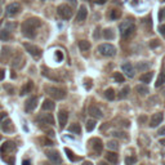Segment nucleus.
I'll return each instance as SVG.
<instances>
[{
	"instance_id": "nucleus-4",
	"label": "nucleus",
	"mask_w": 165,
	"mask_h": 165,
	"mask_svg": "<svg viewBox=\"0 0 165 165\" xmlns=\"http://www.w3.org/2000/svg\"><path fill=\"white\" fill-rule=\"evenodd\" d=\"M98 52L102 56H105V57H112V56H115L116 49H115L114 45L105 43V44H99L98 45Z\"/></svg>"
},
{
	"instance_id": "nucleus-26",
	"label": "nucleus",
	"mask_w": 165,
	"mask_h": 165,
	"mask_svg": "<svg viewBox=\"0 0 165 165\" xmlns=\"http://www.w3.org/2000/svg\"><path fill=\"white\" fill-rule=\"evenodd\" d=\"M64 152H66V155H67V158H68L70 161H77V160H79V158H77V156L74 154L70 148H67V147L64 148Z\"/></svg>"
},
{
	"instance_id": "nucleus-49",
	"label": "nucleus",
	"mask_w": 165,
	"mask_h": 165,
	"mask_svg": "<svg viewBox=\"0 0 165 165\" xmlns=\"http://www.w3.org/2000/svg\"><path fill=\"white\" fill-rule=\"evenodd\" d=\"M22 165H31V161H30V160H23Z\"/></svg>"
},
{
	"instance_id": "nucleus-8",
	"label": "nucleus",
	"mask_w": 165,
	"mask_h": 165,
	"mask_svg": "<svg viewBox=\"0 0 165 165\" xmlns=\"http://www.w3.org/2000/svg\"><path fill=\"white\" fill-rule=\"evenodd\" d=\"M46 158L50 160L53 164L56 165H59L62 163V159H61V155L57 150H50V151H46Z\"/></svg>"
},
{
	"instance_id": "nucleus-63",
	"label": "nucleus",
	"mask_w": 165,
	"mask_h": 165,
	"mask_svg": "<svg viewBox=\"0 0 165 165\" xmlns=\"http://www.w3.org/2000/svg\"><path fill=\"white\" fill-rule=\"evenodd\" d=\"M0 3H2V0H0Z\"/></svg>"
},
{
	"instance_id": "nucleus-12",
	"label": "nucleus",
	"mask_w": 165,
	"mask_h": 165,
	"mask_svg": "<svg viewBox=\"0 0 165 165\" xmlns=\"http://www.w3.org/2000/svg\"><path fill=\"white\" fill-rule=\"evenodd\" d=\"M67 120H68V112L64 111V110L59 111L58 112V123H59V128L61 129H63L64 127H66Z\"/></svg>"
},
{
	"instance_id": "nucleus-11",
	"label": "nucleus",
	"mask_w": 165,
	"mask_h": 165,
	"mask_svg": "<svg viewBox=\"0 0 165 165\" xmlns=\"http://www.w3.org/2000/svg\"><path fill=\"white\" fill-rule=\"evenodd\" d=\"M38 97H30L27 101H26V103H25V110H26V112H31V111H34L36 108V106H38Z\"/></svg>"
},
{
	"instance_id": "nucleus-50",
	"label": "nucleus",
	"mask_w": 165,
	"mask_h": 165,
	"mask_svg": "<svg viewBox=\"0 0 165 165\" xmlns=\"http://www.w3.org/2000/svg\"><path fill=\"white\" fill-rule=\"evenodd\" d=\"M146 116H141V118H140V123H143V121H146Z\"/></svg>"
},
{
	"instance_id": "nucleus-61",
	"label": "nucleus",
	"mask_w": 165,
	"mask_h": 165,
	"mask_svg": "<svg viewBox=\"0 0 165 165\" xmlns=\"http://www.w3.org/2000/svg\"><path fill=\"white\" fill-rule=\"evenodd\" d=\"M41 2H46V0H41Z\"/></svg>"
},
{
	"instance_id": "nucleus-17",
	"label": "nucleus",
	"mask_w": 165,
	"mask_h": 165,
	"mask_svg": "<svg viewBox=\"0 0 165 165\" xmlns=\"http://www.w3.org/2000/svg\"><path fill=\"white\" fill-rule=\"evenodd\" d=\"M92 146H93V150L95 151L97 154H101L103 151V143L99 138H93L92 140Z\"/></svg>"
},
{
	"instance_id": "nucleus-44",
	"label": "nucleus",
	"mask_w": 165,
	"mask_h": 165,
	"mask_svg": "<svg viewBox=\"0 0 165 165\" xmlns=\"http://www.w3.org/2000/svg\"><path fill=\"white\" fill-rule=\"evenodd\" d=\"M99 35H101V27L98 26V27L95 28V32H94V39H98Z\"/></svg>"
},
{
	"instance_id": "nucleus-18",
	"label": "nucleus",
	"mask_w": 165,
	"mask_h": 165,
	"mask_svg": "<svg viewBox=\"0 0 165 165\" xmlns=\"http://www.w3.org/2000/svg\"><path fill=\"white\" fill-rule=\"evenodd\" d=\"M106 159H107L111 164H114V165H116V164L119 163V156H118V154H116V152H112V151H110V152L106 154Z\"/></svg>"
},
{
	"instance_id": "nucleus-54",
	"label": "nucleus",
	"mask_w": 165,
	"mask_h": 165,
	"mask_svg": "<svg viewBox=\"0 0 165 165\" xmlns=\"http://www.w3.org/2000/svg\"><path fill=\"white\" fill-rule=\"evenodd\" d=\"M10 77H12V79H14V77H16V74H14V71H12V74H10Z\"/></svg>"
},
{
	"instance_id": "nucleus-29",
	"label": "nucleus",
	"mask_w": 165,
	"mask_h": 165,
	"mask_svg": "<svg viewBox=\"0 0 165 165\" xmlns=\"http://www.w3.org/2000/svg\"><path fill=\"white\" fill-rule=\"evenodd\" d=\"M68 132L72 133V134H80L81 133V128H80V125L79 124H72L70 128H68Z\"/></svg>"
},
{
	"instance_id": "nucleus-47",
	"label": "nucleus",
	"mask_w": 165,
	"mask_h": 165,
	"mask_svg": "<svg viewBox=\"0 0 165 165\" xmlns=\"http://www.w3.org/2000/svg\"><path fill=\"white\" fill-rule=\"evenodd\" d=\"M4 76H5V70H4V68H0V80H3Z\"/></svg>"
},
{
	"instance_id": "nucleus-43",
	"label": "nucleus",
	"mask_w": 165,
	"mask_h": 165,
	"mask_svg": "<svg viewBox=\"0 0 165 165\" xmlns=\"http://www.w3.org/2000/svg\"><path fill=\"white\" fill-rule=\"evenodd\" d=\"M7 119V112H0V127H2L3 121Z\"/></svg>"
},
{
	"instance_id": "nucleus-33",
	"label": "nucleus",
	"mask_w": 165,
	"mask_h": 165,
	"mask_svg": "<svg viewBox=\"0 0 165 165\" xmlns=\"http://www.w3.org/2000/svg\"><path fill=\"white\" fill-rule=\"evenodd\" d=\"M151 64L150 63H145V62H138L137 63V70L138 71H146V70H148Z\"/></svg>"
},
{
	"instance_id": "nucleus-7",
	"label": "nucleus",
	"mask_w": 165,
	"mask_h": 165,
	"mask_svg": "<svg viewBox=\"0 0 165 165\" xmlns=\"http://www.w3.org/2000/svg\"><path fill=\"white\" fill-rule=\"evenodd\" d=\"M36 121L39 124H43V125H53L54 118L52 114H40L36 118Z\"/></svg>"
},
{
	"instance_id": "nucleus-62",
	"label": "nucleus",
	"mask_w": 165,
	"mask_h": 165,
	"mask_svg": "<svg viewBox=\"0 0 165 165\" xmlns=\"http://www.w3.org/2000/svg\"><path fill=\"white\" fill-rule=\"evenodd\" d=\"M0 25H2V21H0Z\"/></svg>"
},
{
	"instance_id": "nucleus-21",
	"label": "nucleus",
	"mask_w": 165,
	"mask_h": 165,
	"mask_svg": "<svg viewBox=\"0 0 165 165\" xmlns=\"http://www.w3.org/2000/svg\"><path fill=\"white\" fill-rule=\"evenodd\" d=\"M32 88H34V84H32V81H27L26 84L22 86V89H21V95H25V94H27V93H30L32 90Z\"/></svg>"
},
{
	"instance_id": "nucleus-15",
	"label": "nucleus",
	"mask_w": 165,
	"mask_h": 165,
	"mask_svg": "<svg viewBox=\"0 0 165 165\" xmlns=\"http://www.w3.org/2000/svg\"><path fill=\"white\" fill-rule=\"evenodd\" d=\"M86 17H88V9H86L85 5H81L79 8V12H77L76 21H77V22H82V21L86 20Z\"/></svg>"
},
{
	"instance_id": "nucleus-45",
	"label": "nucleus",
	"mask_w": 165,
	"mask_h": 165,
	"mask_svg": "<svg viewBox=\"0 0 165 165\" xmlns=\"http://www.w3.org/2000/svg\"><path fill=\"white\" fill-rule=\"evenodd\" d=\"M159 31H160V34H161V35L165 38V25H161L159 27Z\"/></svg>"
},
{
	"instance_id": "nucleus-57",
	"label": "nucleus",
	"mask_w": 165,
	"mask_h": 165,
	"mask_svg": "<svg viewBox=\"0 0 165 165\" xmlns=\"http://www.w3.org/2000/svg\"><path fill=\"white\" fill-rule=\"evenodd\" d=\"M163 13H164V14H165V9H163Z\"/></svg>"
},
{
	"instance_id": "nucleus-25",
	"label": "nucleus",
	"mask_w": 165,
	"mask_h": 165,
	"mask_svg": "<svg viewBox=\"0 0 165 165\" xmlns=\"http://www.w3.org/2000/svg\"><path fill=\"white\" fill-rule=\"evenodd\" d=\"M105 97L108 99V101H114L115 99V90L114 88H108L105 90Z\"/></svg>"
},
{
	"instance_id": "nucleus-9",
	"label": "nucleus",
	"mask_w": 165,
	"mask_h": 165,
	"mask_svg": "<svg viewBox=\"0 0 165 165\" xmlns=\"http://www.w3.org/2000/svg\"><path fill=\"white\" fill-rule=\"evenodd\" d=\"M21 12V4L20 3H10L9 5L5 8L7 16H16Z\"/></svg>"
},
{
	"instance_id": "nucleus-24",
	"label": "nucleus",
	"mask_w": 165,
	"mask_h": 165,
	"mask_svg": "<svg viewBox=\"0 0 165 165\" xmlns=\"http://www.w3.org/2000/svg\"><path fill=\"white\" fill-rule=\"evenodd\" d=\"M10 39V31L8 28H4L0 31V40L3 41H8Z\"/></svg>"
},
{
	"instance_id": "nucleus-10",
	"label": "nucleus",
	"mask_w": 165,
	"mask_h": 165,
	"mask_svg": "<svg viewBox=\"0 0 165 165\" xmlns=\"http://www.w3.org/2000/svg\"><path fill=\"white\" fill-rule=\"evenodd\" d=\"M88 114L92 116L93 119H101L103 114H102V110L99 108L98 106H95V105H90L89 108H88Z\"/></svg>"
},
{
	"instance_id": "nucleus-38",
	"label": "nucleus",
	"mask_w": 165,
	"mask_h": 165,
	"mask_svg": "<svg viewBox=\"0 0 165 165\" xmlns=\"http://www.w3.org/2000/svg\"><path fill=\"white\" fill-rule=\"evenodd\" d=\"M114 79L116 82H124V75L121 72H115L114 74Z\"/></svg>"
},
{
	"instance_id": "nucleus-16",
	"label": "nucleus",
	"mask_w": 165,
	"mask_h": 165,
	"mask_svg": "<svg viewBox=\"0 0 165 165\" xmlns=\"http://www.w3.org/2000/svg\"><path fill=\"white\" fill-rule=\"evenodd\" d=\"M164 119V115L161 114V112H158V114H155L152 118H151V123H150V127L151 128H155L158 127L159 124H161V121Z\"/></svg>"
},
{
	"instance_id": "nucleus-3",
	"label": "nucleus",
	"mask_w": 165,
	"mask_h": 165,
	"mask_svg": "<svg viewBox=\"0 0 165 165\" xmlns=\"http://www.w3.org/2000/svg\"><path fill=\"white\" fill-rule=\"evenodd\" d=\"M45 90L48 92V94L50 95L53 99H63L66 98V90L62 88H56V86H48L45 88Z\"/></svg>"
},
{
	"instance_id": "nucleus-40",
	"label": "nucleus",
	"mask_w": 165,
	"mask_h": 165,
	"mask_svg": "<svg viewBox=\"0 0 165 165\" xmlns=\"http://www.w3.org/2000/svg\"><path fill=\"white\" fill-rule=\"evenodd\" d=\"M112 136L114 137H118V138H127V136H125V133H121V132H114L112 133Z\"/></svg>"
},
{
	"instance_id": "nucleus-20",
	"label": "nucleus",
	"mask_w": 165,
	"mask_h": 165,
	"mask_svg": "<svg viewBox=\"0 0 165 165\" xmlns=\"http://www.w3.org/2000/svg\"><path fill=\"white\" fill-rule=\"evenodd\" d=\"M2 128L4 132H7V133H9V132H12L13 130V124H12V121L9 120V119H5L3 121V124H2Z\"/></svg>"
},
{
	"instance_id": "nucleus-35",
	"label": "nucleus",
	"mask_w": 165,
	"mask_h": 165,
	"mask_svg": "<svg viewBox=\"0 0 165 165\" xmlns=\"http://www.w3.org/2000/svg\"><path fill=\"white\" fill-rule=\"evenodd\" d=\"M95 120H88V123H86V130L88 132H93V130L95 129Z\"/></svg>"
},
{
	"instance_id": "nucleus-28",
	"label": "nucleus",
	"mask_w": 165,
	"mask_h": 165,
	"mask_svg": "<svg viewBox=\"0 0 165 165\" xmlns=\"http://www.w3.org/2000/svg\"><path fill=\"white\" fill-rule=\"evenodd\" d=\"M79 48H80V50H82V52L89 50L90 49V43L88 40H80L79 41Z\"/></svg>"
},
{
	"instance_id": "nucleus-30",
	"label": "nucleus",
	"mask_w": 165,
	"mask_h": 165,
	"mask_svg": "<svg viewBox=\"0 0 165 165\" xmlns=\"http://www.w3.org/2000/svg\"><path fill=\"white\" fill-rule=\"evenodd\" d=\"M164 82H165V72H161V74L159 75L156 82H155V86H156V88H159V86H161Z\"/></svg>"
},
{
	"instance_id": "nucleus-13",
	"label": "nucleus",
	"mask_w": 165,
	"mask_h": 165,
	"mask_svg": "<svg viewBox=\"0 0 165 165\" xmlns=\"http://www.w3.org/2000/svg\"><path fill=\"white\" fill-rule=\"evenodd\" d=\"M14 150H16V145H14V142H12V141H7V142L2 146V148H0V152H2V154H9V152H13Z\"/></svg>"
},
{
	"instance_id": "nucleus-34",
	"label": "nucleus",
	"mask_w": 165,
	"mask_h": 165,
	"mask_svg": "<svg viewBox=\"0 0 165 165\" xmlns=\"http://www.w3.org/2000/svg\"><path fill=\"white\" fill-rule=\"evenodd\" d=\"M110 17H111V20H114V21L119 20L121 17V12L119 9H112L111 13H110Z\"/></svg>"
},
{
	"instance_id": "nucleus-48",
	"label": "nucleus",
	"mask_w": 165,
	"mask_h": 165,
	"mask_svg": "<svg viewBox=\"0 0 165 165\" xmlns=\"http://www.w3.org/2000/svg\"><path fill=\"white\" fill-rule=\"evenodd\" d=\"M7 161H8V164L9 165H14V158H10V159H5Z\"/></svg>"
},
{
	"instance_id": "nucleus-31",
	"label": "nucleus",
	"mask_w": 165,
	"mask_h": 165,
	"mask_svg": "<svg viewBox=\"0 0 165 165\" xmlns=\"http://www.w3.org/2000/svg\"><path fill=\"white\" fill-rule=\"evenodd\" d=\"M49 72H50V71H48L45 67H43V72H41V74H43V75H44V76H46L48 79H50V80H56V81H57V80H59L57 76H54L53 74H49Z\"/></svg>"
},
{
	"instance_id": "nucleus-58",
	"label": "nucleus",
	"mask_w": 165,
	"mask_h": 165,
	"mask_svg": "<svg viewBox=\"0 0 165 165\" xmlns=\"http://www.w3.org/2000/svg\"><path fill=\"white\" fill-rule=\"evenodd\" d=\"M0 14H2V8H0Z\"/></svg>"
},
{
	"instance_id": "nucleus-56",
	"label": "nucleus",
	"mask_w": 165,
	"mask_h": 165,
	"mask_svg": "<svg viewBox=\"0 0 165 165\" xmlns=\"http://www.w3.org/2000/svg\"><path fill=\"white\" fill-rule=\"evenodd\" d=\"M160 143H161L163 146H165V140H160Z\"/></svg>"
},
{
	"instance_id": "nucleus-36",
	"label": "nucleus",
	"mask_w": 165,
	"mask_h": 165,
	"mask_svg": "<svg viewBox=\"0 0 165 165\" xmlns=\"http://www.w3.org/2000/svg\"><path fill=\"white\" fill-rule=\"evenodd\" d=\"M136 163H137L136 156H127V158H125V164L127 165H134Z\"/></svg>"
},
{
	"instance_id": "nucleus-1",
	"label": "nucleus",
	"mask_w": 165,
	"mask_h": 165,
	"mask_svg": "<svg viewBox=\"0 0 165 165\" xmlns=\"http://www.w3.org/2000/svg\"><path fill=\"white\" fill-rule=\"evenodd\" d=\"M41 26V21L36 18V17H32V18L26 20L25 22L21 26V31H22V35L28 38V39H34L36 36V28Z\"/></svg>"
},
{
	"instance_id": "nucleus-37",
	"label": "nucleus",
	"mask_w": 165,
	"mask_h": 165,
	"mask_svg": "<svg viewBox=\"0 0 165 165\" xmlns=\"http://www.w3.org/2000/svg\"><path fill=\"white\" fill-rule=\"evenodd\" d=\"M107 147L110 150H114V151H118L119 148V145H118V142H115V141H108L107 142Z\"/></svg>"
},
{
	"instance_id": "nucleus-22",
	"label": "nucleus",
	"mask_w": 165,
	"mask_h": 165,
	"mask_svg": "<svg viewBox=\"0 0 165 165\" xmlns=\"http://www.w3.org/2000/svg\"><path fill=\"white\" fill-rule=\"evenodd\" d=\"M102 35H103V38H105L106 40H114L115 32H114V30H112V28H106V30H103V31H102Z\"/></svg>"
},
{
	"instance_id": "nucleus-64",
	"label": "nucleus",
	"mask_w": 165,
	"mask_h": 165,
	"mask_svg": "<svg viewBox=\"0 0 165 165\" xmlns=\"http://www.w3.org/2000/svg\"><path fill=\"white\" fill-rule=\"evenodd\" d=\"M164 2H165V0H164Z\"/></svg>"
},
{
	"instance_id": "nucleus-60",
	"label": "nucleus",
	"mask_w": 165,
	"mask_h": 165,
	"mask_svg": "<svg viewBox=\"0 0 165 165\" xmlns=\"http://www.w3.org/2000/svg\"><path fill=\"white\" fill-rule=\"evenodd\" d=\"M0 141H2V136H0Z\"/></svg>"
},
{
	"instance_id": "nucleus-55",
	"label": "nucleus",
	"mask_w": 165,
	"mask_h": 165,
	"mask_svg": "<svg viewBox=\"0 0 165 165\" xmlns=\"http://www.w3.org/2000/svg\"><path fill=\"white\" fill-rule=\"evenodd\" d=\"M98 165H110V164H108V163H105V161H102V163H99Z\"/></svg>"
},
{
	"instance_id": "nucleus-14",
	"label": "nucleus",
	"mask_w": 165,
	"mask_h": 165,
	"mask_svg": "<svg viewBox=\"0 0 165 165\" xmlns=\"http://www.w3.org/2000/svg\"><path fill=\"white\" fill-rule=\"evenodd\" d=\"M121 70L124 71V74L128 77H134V75H136V72H134V67H133V64L130 62L124 63L123 66H121Z\"/></svg>"
},
{
	"instance_id": "nucleus-51",
	"label": "nucleus",
	"mask_w": 165,
	"mask_h": 165,
	"mask_svg": "<svg viewBox=\"0 0 165 165\" xmlns=\"http://www.w3.org/2000/svg\"><path fill=\"white\" fill-rule=\"evenodd\" d=\"M107 0H97V4H105Z\"/></svg>"
},
{
	"instance_id": "nucleus-53",
	"label": "nucleus",
	"mask_w": 165,
	"mask_h": 165,
	"mask_svg": "<svg viewBox=\"0 0 165 165\" xmlns=\"http://www.w3.org/2000/svg\"><path fill=\"white\" fill-rule=\"evenodd\" d=\"M82 165H93V163H90V161H84V163H82Z\"/></svg>"
},
{
	"instance_id": "nucleus-59",
	"label": "nucleus",
	"mask_w": 165,
	"mask_h": 165,
	"mask_svg": "<svg viewBox=\"0 0 165 165\" xmlns=\"http://www.w3.org/2000/svg\"><path fill=\"white\" fill-rule=\"evenodd\" d=\"M23 2H30V0H23Z\"/></svg>"
},
{
	"instance_id": "nucleus-27",
	"label": "nucleus",
	"mask_w": 165,
	"mask_h": 165,
	"mask_svg": "<svg viewBox=\"0 0 165 165\" xmlns=\"http://www.w3.org/2000/svg\"><path fill=\"white\" fill-rule=\"evenodd\" d=\"M136 90H137V93L140 94V95H146V94H148V92H150L148 88L145 86V85H137Z\"/></svg>"
},
{
	"instance_id": "nucleus-2",
	"label": "nucleus",
	"mask_w": 165,
	"mask_h": 165,
	"mask_svg": "<svg viewBox=\"0 0 165 165\" xmlns=\"http://www.w3.org/2000/svg\"><path fill=\"white\" fill-rule=\"evenodd\" d=\"M119 28H120L121 36L125 38V39H128V38H130V36L133 35L134 31H136V25H134L132 21H124L123 23H120Z\"/></svg>"
},
{
	"instance_id": "nucleus-41",
	"label": "nucleus",
	"mask_w": 165,
	"mask_h": 165,
	"mask_svg": "<svg viewBox=\"0 0 165 165\" xmlns=\"http://www.w3.org/2000/svg\"><path fill=\"white\" fill-rule=\"evenodd\" d=\"M56 58H57L58 62H61V61L63 59V54H62V52H61V50H57V52H56Z\"/></svg>"
},
{
	"instance_id": "nucleus-23",
	"label": "nucleus",
	"mask_w": 165,
	"mask_h": 165,
	"mask_svg": "<svg viewBox=\"0 0 165 165\" xmlns=\"http://www.w3.org/2000/svg\"><path fill=\"white\" fill-rule=\"evenodd\" d=\"M152 77H154V72H145L143 75H141L140 80H141L142 82H145V84H147V82H151Z\"/></svg>"
},
{
	"instance_id": "nucleus-32",
	"label": "nucleus",
	"mask_w": 165,
	"mask_h": 165,
	"mask_svg": "<svg viewBox=\"0 0 165 165\" xmlns=\"http://www.w3.org/2000/svg\"><path fill=\"white\" fill-rule=\"evenodd\" d=\"M129 92H130V88L128 85H125L123 89H121V92H120V94H119V98L120 99H123V98H127L128 97V94H129Z\"/></svg>"
},
{
	"instance_id": "nucleus-42",
	"label": "nucleus",
	"mask_w": 165,
	"mask_h": 165,
	"mask_svg": "<svg viewBox=\"0 0 165 165\" xmlns=\"http://www.w3.org/2000/svg\"><path fill=\"white\" fill-rule=\"evenodd\" d=\"M41 142L44 143V146H52L53 145V142H52L50 140H48V138H41Z\"/></svg>"
},
{
	"instance_id": "nucleus-46",
	"label": "nucleus",
	"mask_w": 165,
	"mask_h": 165,
	"mask_svg": "<svg viewBox=\"0 0 165 165\" xmlns=\"http://www.w3.org/2000/svg\"><path fill=\"white\" fill-rule=\"evenodd\" d=\"M158 134H159V136H165V127H161V128H160L159 129V132H158Z\"/></svg>"
},
{
	"instance_id": "nucleus-39",
	"label": "nucleus",
	"mask_w": 165,
	"mask_h": 165,
	"mask_svg": "<svg viewBox=\"0 0 165 165\" xmlns=\"http://www.w3.org/2000/svg\"><path fill=\"white\" fill-rule=\"evenodd\" d=\"M159 45H160V43H159L158 39H154V40L150 41V48H151V49H155V48H158Z\"/></svg>"
},
{
	"instance_id": "nucleus-5",
	"label": "nucleus",
	"mask_w": 165,
	"mask_h": 165,
	"mask_svg": "<svg viewBox=\"0 0 165 165\" xmlns=\"http://www.w3.org/2000/svg\"><path fill=\"white\" fill-rule=\"evenodd\" d=\"M57 13L62 20H70L72 16V8L68 7L67 4H61L57 8Z\"/></svg>"
},
{
	"instance_id": "nucleus-19",
	"label": "nucleus",
	"mask_w": 165,
	"mask_h": 165,
	"mask_svg": "<svg viewBox=\"0 0 165 165\" xmlns=\"http://www.w3.org/2000/svg\"><path fill=\"white\" fill-rule=\"evenodd\" d=\"M54 107H56V105L52 99H45L41 105V108L44 111H52V110H54Z\"/></svg>"
},
{
	"instance_id": "nucleus-6",
	"label": "nucleus",
	"mask_w": 165,
	"mask_h": 165,
	"mask_svg": "<svg viewBox=\"0 0 165 165\" xmlns=\"http://www.w3.org/2000/svg\"><path fill=\"white\" fill-rule=\"evenodd\" d=\"M23 46H25L26 52H28V53L31 54L34 58H36V59H38V58H40V57H41V49H40L39 46L34 45V44H30V43H25Z\"/></svg>"
},
{
	"instance_id": "nucleus-52",
	"label": "nucleus",
	"mask_w": 165,
	"mask_h": 165,
	"mask_svg": "<svg viewBox=\"0 0 165 165\" xmlns=\"http://www.w3.org/2000/svg\"><path fill=\"white\" fill-rule=\"evenodd\" d=\"M70 3L72 4V7H76V0H70Z\"/></svg>"
}]
</instances>
